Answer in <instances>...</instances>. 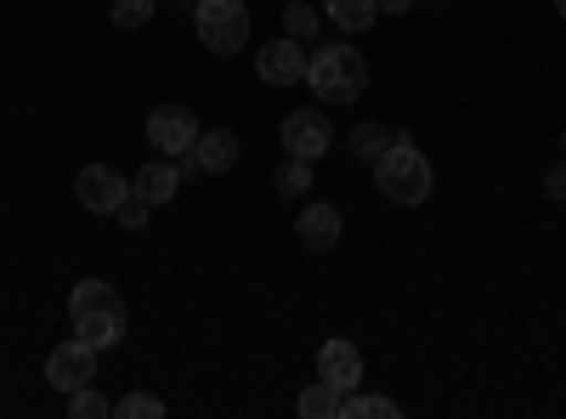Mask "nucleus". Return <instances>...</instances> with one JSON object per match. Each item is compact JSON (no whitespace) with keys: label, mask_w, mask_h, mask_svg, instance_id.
<instances>
[{"label":"nucleus","mask_w":566,"mask_h":419,"mask_svg":"<svg viewBox=\"0 0 566 419\" xmlns=\"http://www.w3.org/2000/svg\"><path fill=\"white\" fill-rule=\"evenodd\" d=\"M148 210H154V205L142 199V193H125V205H119L114 216H119V227H130V232H136V227H148Z\"/></svg>","instance_id":"obj_23"},{"label":"nucleus","mask_w":566,"mask_h":419,"mask_svg":"<svg viewBox=\"0 0 566 419\" xmlns=\"http://www.w3.org/2000/svg\"><path fill=\"white\" fill-rule=\"evenodd\" d=\"M283 154L290 159H323L328 154V143H335V130H328V114L323 108H295V114H283Z\"/></svg>","instance_id":"obj_6"},{"label":"nucleus","mask_w":566,"mask_h":419,"mask_svg":"<svg viewBox=\"0 0 566 419\" xmlns=\"http://www.w3.org/2000/svg\"><path fill=\"white\" fill-rule=\"evenodd\" d=\"M69 323H74L80 341L108 352V346L125 341V301L114 295V284H103V277H80L69 290Z\"/></svg>","instance_id":"obj_1"},{"label":"nucleus","mask_w":566,"mask_h":419,"mask_svg":"<svg viewBox=\"0 0 566 419\" xmlns=\"http://www.w3.org/2000/svg\"><path fill=\"white\" fill-rule=\"evenodd\" d=\"M323 7H328V23L346 29V34H363V29H374V18H380L374 0H323Z\"/></svg>","instance_id":"obj_14"},{"label":"nucleus","mask_w":566,"mask_h":419,"mask_svg":"<svg viewBox=\"0 0 566 419\" xmlns=\"http://www.w3.org/2000/svg\"><path fill=\"white\" fill-rule=\"evenodd\" d=\"M283 34H290V40H306V34H317V12L306 7V0H295V7L283 12Z\"/></svg>","instance_id":"obj_22"},{"label":"nucleus","mask_w":566,"mask_h":419,"mask_svg":"<svg viewBox=\"0 0 566 419\" xmlns=\"http://www.w3.org/2000/svg\"><path fill=\"white\" fill-rule=\"evenodd\" d=\"M560 148H566V143H560Z\"/></svg>","instance_id":"obj_27"},{"label":"nucleus","mask_w":566,"mask_h":419,"mask_svg":"<svg viewBox=\"0 0 566 419\" xmlns=\"http://www.w3.org/2000/svg\"><path fill=\"white\" fill-rule=\"evenodd\" d=\"M317 380H328L335 391H357L363 386V352L352 341H323L317 352Z\"/></svg>","instance_id":"obj_11"},{"label":"nucleus","mask_w":566,"mask_h":419,"mask_svg":"<svg viewBox=\"0 0 566 419\" xmlns=\"http://www.w3.org/2000/svg\"><path fill=\"white\" fill-rule=\"evenodd\" d=\"M555 12H560V18H566V0H555Z\"/></svg>","instance_id":"obj_26"},{"label":"nucleus","mask_w":566,"mask_h":419,"mask_svg":"<svg viewBox=\"0 0 566 419\" xmlns=\"http://www.w3.org/2000/svg\"><path fill=\"white\" fill-rule=\"evenodd\" d=\"M340 402H346V391H335L328 380H317V386L301 391V413L306 419H340Z\"/></svg>","instance_id":"obj_15"},{"label":"nucleus","mask_w":566,"mask_h":419,"mask_svg":"<svg viewBox=\"0 0 566 419\" xmlns=\"http://www.w3.org/2000/svg\"><path fill=\"white\" fill-rule=\"evenodd\" d=\"M374 7H380V12H408L413 0H374Z\"/></svg>","instance_id":"obj_25"},{"label":"nucleus","mask_w":566,"mask_h":419,"mask_svg":"<svg viewBox=\"0 0 566 419\" xmlns=\"http://www.w3.org/2000/svg\"><path fill=\"white\" fill-rule=\"evenodd\" d=\"M45 380H52V391H63V397H74L80 386H91L97 380V346L91 341H63L52 357H45Z\"/></svg>","instance_id":"obj_5"},{"label":"nucleus","mask_w":566,"mask_h":419,"mask_svg":"<svg viewBox=\"0 0 566 419\" xmlns=\"http://www.w3.org/2000/svg\"><path fill=\"white\" fill-rule=\"evenodd\" d=\"M125 193H130V181H125L114 165H85V170L74 176V199H80L91 216H114V210L125 205Z\"/></svg>","instance_id":"obj_8"},{"label":"nucleus","mask_w":566,"mask_h":419,"mask_svg":"<svg viewBox=\"0 0 566 419\" xmlns=\"http://www.w3.org/2000/svg\"><path fill=\"white\" fill-rule=\"evenodd\" d=\"M69 413H74V419H108V413H114V402H108L97 386H80V391L69 397Z\"/></svg>","instance_id":"obj_19"},{"label":"nucleus","mask_w":566,"mask_h":419,"mask_svg":"<svg viewBox=\"0 0 566 419\" xmlns=\"http://www.w3.org/2000/svg\"><path fill=\"white\" fill-rule=\"evenodd\" d=\"M277 193L283 199H306L312 193V159H290V165H277Z\"/></svg>","instance_id":"obj_16"},{"label":"nucleus","mask_w":566,"mask_h":419,"mask_svg":"<svg viewBox=\"0 0 566 419\" xmlns=\"http://www.w3.org/2000/svg\"><path fill=\"white\" fill-rule=\"evenodd\" d=\"M176 188H181V165H176V159H148V165L136 170V181H130V193H142L154 210H159V205H170V199H176Z\"/></svg>","instance_id":"obj_12"},{"label":"nucleus","mask_w":566,"mask_h":419,"mask_svg":"<svg viewBox=\"0 0 566 419\" xmlns=\"http://www.w3.org/2000/svg\"><path fill=\"white\" fill-rule=\"evenodd\" d=\"M374 181H380V193L391 205H424L437 188V176H431V159H424L408 136H391V148L374 159Z\"/></svg>","instance_id":"obj_3"},{"label":"nucleus","mask_w":566,"mask_h":419,"mask_svg":"<svg viewBox=\"0 0 566 419\" xmlns=\"http://www.w3.org/2000/svg\"><path fill=\"white\" fill-rule=\"evenodd\" d=\"M306 85L317 103H357L368 91V57L357 45H323L306 57Z\"/></svg>","instance_id":"obj_2"},{"label":"nucleus","mask_w":566,"mask_h":419,"mask_svg":"<svg viewBox=\"0 0 566 419\" xmlns=\"http://www.w3.org/2000/svg\"><path fill=\"white\" fill-rule=\"evenodd\" d=\"M193 29L216 57H232V52H244V40H250V7L244 0H199Z\"/></svg>","instance_id":"obj_4"},{"label":"nucleus","mask_w":566,"mask_h":419,"mask_svg":"<svg viewBox=\"0 0 566 419\" xmlns=\"http://www.w3.org/2000/svg\"><path fill=\"white\" fill-rule=\"evenodd\" d=\"M255 74H261L266 85H301V80H306V52H301V40H290V34L266 40L261 57H255Z\"/></svg>","instance_id":"obj_9"},{"label":"nucleus","mask_w":566,"mask_h":419,"mask_svg":"<svg viewBox=\"0 0 566 419\" xmlns=\"http://www.w3.org/2000/svg\"><path fill=\"white\" fill-rule=\"evenodd\" d=\"M544 193H549L555 205H566V165H560V170H549V181H544Z\"/></svg>","instance_id":"obj_24"},{"label":"nucleus","mask_w":566,"mask_h":419,"mask_svg":"<svg viewBox=\"0 0 566 419\" xmlns=\"http://www.w3.org/2000/svg\"><path fill=\"white\" fill-rule=\"evenodd\" d=\"M232 165H239V136H232V130H199V143H193V170L227 176Z\"/></svg>","instance_id":"obj_13"},{"label":"nucleus","mask_w":566,"mask_h":419,"mask_svg":"<svg viewBox=\"0 0 566 419\" xmlns=\"http://www.w3.org/2000/svg\"><path fill=\"white\" fill-rule=\"evenodd\" d=\"M114 413H119V419H165V402H159L154 391H130V397L114 402Z\"/></svg>","instance_id":"obj_20"},{"label":"nucleus","mask_w":566,"mask_h":419,"mask_svg":"<svg viewBox=\"0 0 566 419\" xmlns=\"http://www.w3.org/2000/svg\"><path fill=\"white\" fill-rule=\"evenodd\" d=\"M154 7H159V0H114L108 18H114V29H142L154 18Z\"/></svg>","instance_id":"obj_21"},{"label":"nucleus","mask_w":566,"mask_h":419,"mask_svg":"<svg viewBox=\"0 0 566 419\" xmlns=\"http://www.w3.org/2000/svg\"><path fill=\"white\" fill-rule=\"evenodd\" d=\"M402 408L391 402V397H352L346 391V402H340V419H397Z\"/></svg>","instance_id":"obj_17"},{"label":"nucleus","mask_w":566,"mask_h":419,"mask_svg":"<svg viewBox=\"0 0 566 419\" xmlns=\"http://www.w3.org/2000/svg\"><path fill=\"white\" fill-rule=\"evenodd\" d=\"M340 227H346V216L328 205V199H312V205H301V216H295V239L306 244V250H335L340 244Z\"/></svg>","instance_id":"obj_10"},{"label":"nucleus","mask_w":566,"mask_h":419,"mask_svg":"<svg viewBox=\"0 0 566 419\" xmlns=\"http://www.w3.org/2000/svg\"><path fill=\"white\" fill-rule=\"evenodd\" d=\"M386 148H391V130H380V125H357V130H352V154H357L363 165H374Z\"/></svg>","instance_id":"obj_18"},{"label":"nucleus","mask_w":566,"mask_h":419,"mask_svg":"<svg viewBox=\"0 0 566 419\" xmlns=\"http://www.w3.org/2000/svg\"><path fill=\"white\" fill-rule=\"evenodd\" d=\"M148 143H154L159 154H170V159H187V154H193V143H199L193 108H181V103L154 108V114H148Z\"/></svg>","instance_id":"obj_7"}]
</instances>
